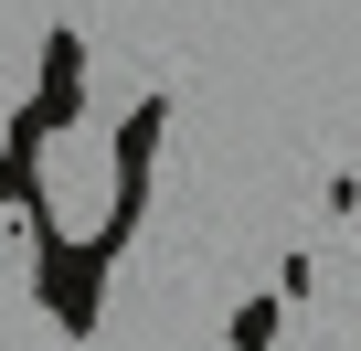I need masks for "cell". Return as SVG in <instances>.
Instances as JSON below:
<instances>
[{"instance_id":"6da1fadb","label":"cell","mask_w":361,"mask_h":351,"mask_svg":"<svg viewBox=\"0 0 361 351\" xmlns=\"http://www.w3.org/2000/svg\"><path fill=\"white\" fill-rule=\"evenodd\" d=\"M43 213L75 245L117 224V149H106V128H54L43 138Z\"/></svg>"}]
</instances>
